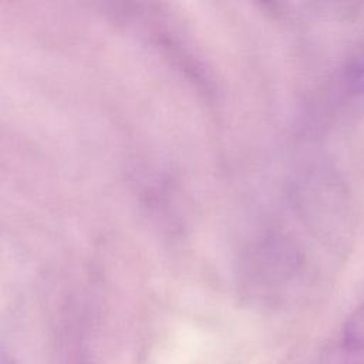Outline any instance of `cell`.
Listing matches in <instances>:
<instances>
[{
    "label": "cell",
    "instance_id": "6da1fadb",
    "mask_svg": "<svg viewBox=\"0 0 364 364\" xmlns=\"http://www.w3.org/2000/svg\"><path fill=\"white\" fill-rule=\"evenodd\" d=\"M343 81L350 92L364 97V43L354 46L346 57Z\"/></svg>",
    "mask_w": 364,
    "mask_h": 364
},
{
    "label": "cell",
    "instance_id": "7a4b0ae2",
    "mask_svg": "<svg viewBox=\"0 0 364 364\" xmlns=\"http://www.w3.org/2000/svg\"><path fill=\"white\" fill-rule=\"evenodd\" d=\"M343 343L350 351H364V303L347 318L343 328Z\"/></svg>",
    "mask_w": 364,
    "mask_h": 364
},
{
    "label": "cell",
    "instance_id": "3957f363",
    "mask_svg": "<svg viewBox=\"0 0 364 364\" xmlns=\"http://www.w3.org/2000/svg\"><path fill=\"white\" fill-rule=\"evenodd\" d=\"M1 364H16L13 360H9L4 354H3V360H1Z\"/></svg>",
    "mask_w": 364,
    "mask_h": 364
}]
</instances>
